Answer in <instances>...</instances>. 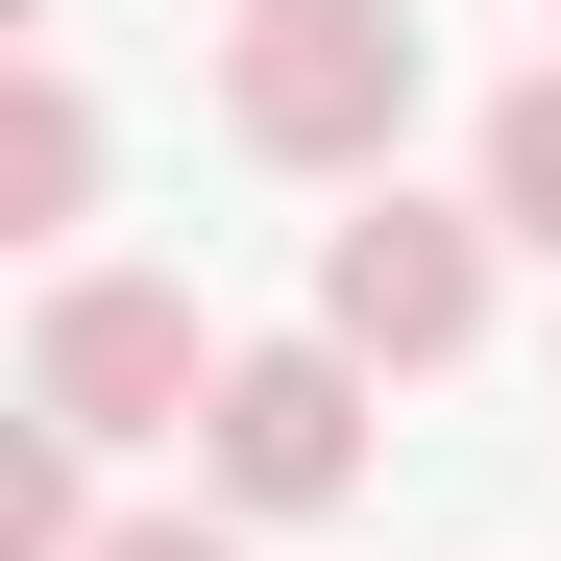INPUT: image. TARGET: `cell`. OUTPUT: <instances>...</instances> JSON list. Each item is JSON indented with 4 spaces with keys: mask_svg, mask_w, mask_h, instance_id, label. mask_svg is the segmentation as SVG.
Returning <instances> with one entry per match:
<instances>
[{
    "mask_svg": "<svg viewBox=\"0 0 561 561\" xmlns=\"http://www.w3.org/2000/svg\"><path fill=\"white\" fill-rule=\"evenodd\" d=\"M463 196H489V244H537V268H561V49H537L513 99H489V147H463Z\"/></svg>",
    "mask_w": 561,
    "mask_h": 561,
    "instance_id": "cell-6",
    "label": "cell"
},
{
    "mask_svg": "<svg viewBox=\"0 0 561 561\" xmlns=\"http://www.w3.org/2000/svg\"><path fill=\"white\" fill-rule=\"evenodd\" d=\"M318 342L366 366V391L463 366V342H489V196H415V171L342 196V220H318Z\"/></svg>",
    "mask_w": 561,
    "mask_h": 561,
    "instance_id": "cell-3",
    "label": "cell"
},
{
    "mask_svg": "<svg viewBox=\"0 0 561 561\" xmlns=\"http://www.w3.org/2000/svg\"><path fill=\"white\" fill-rule=\"evenodd\" d=\"M415 0H220V123L268 171H318V196H391V147H415Z\"/></svg>",
    "mask_w": 561,
    "mask_h": 561,
    "instance_id": "cell-1",
    "label": "cell"
},
{
    "mask_svg": "<svg viewBox=\"0 0 561 561\" xmlns=\"http://www.w3.org/2000/svg\"><path fill=\"white\" fill-rule=\"evenodd\" d=\"M99 537H123V513H99V439L25 415V439H0V561H99Z\"/></svg>",
    "mask_w": 561,
    "mask_h": 561,
    "instance_id": "cell-7",
    "label": "cell"
},
{
    "mask_svg": "<svg viewBox=\"0 0 561 561\" xmlns=\"http://www.w3.org/2000/svg\"><path fill=\"white\" fill-rule=\"evenodd\" d=\"M73 220H99V99L49 49V73H0V244H73Z\"/></svg>",
    "mask_w": 561,
    "mask_h": 561,
    "instance_id": "cell-5",
    "label": "cell"
},
{
    "mask_svg": "<svg viewBox=\"0 0 561 561\" xmlns=\"http://www.w3.org/2000/svg\"><path fill=\"white\" fill-rule=\"evenodd\" d=\"M99 561H244V513H220V489H171V513H123Z\"/></svg>",
    "mask_w": 561,
    "mask_h": 561,
    "instance_id": "cell-8",
    "label": "cell"
},
{
    "mask_svg": "<svg viewBox=\"0 0 561 561\" xmlns=\"http://www.w3.org/2000/svg\"><path fill=\"white\" fill-rule=\"evenodd\" d=\"M196 489L244 513V537H318L342 489H366V366L294 318V342H244L220 366V415H196Z\"/></svg>",
    "mask_w": 561,
    "mask_h": 561,
    "instance_id": "cell-4",
    "label": "cell"
},
{
    "mask_svg": "<svg viewBox=\"0 0 561 561\" xmlns=\"http://www.w3.org/2000/svg\"><path fill=\"white\" fill-rule=\"evenodd\" d=\"M220 366H244V342L171 294V268H49V318H25V415L123 463V439H196V415H220Z\"/></svg>",
    "mask_w": 561,
    "mask_h": 561,
    "instance_id": "cell-2",
    "label": "cell"
}]
</instances>
